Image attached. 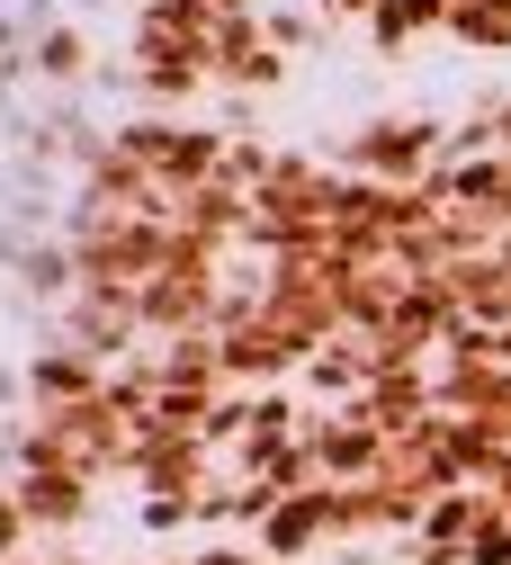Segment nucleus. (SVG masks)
I'll return each mask as SVG.
<instances>
[{
  "label": "nucleus",
  "mask_w": 511,
  "mask_h": 565,
  "mask_svg": "<svg viewBox=\"0 0 511 565\" xmlns=\"http://www.w3.org/2000/svg\"><path fill=\"white\" fill-rule=\"evenodd\" d=\"M449 145H458L449 117L386 108V117H359V126L341 135V171H359V180H430V171L449 162Z\"/></svg>",
  "instance_id": "f257e3e1"
},
{
  "label": "nucleus",
  "mask_w": 511,
  "mask_h": 565,
  "mask_svg": "<svg viewBox=\"0 0 511 565\" xmlns=\"http://www.w3.org/2000/svg\"><path fill=\"white\" fill-rule=\"evenodd\" d=\"M306 449H315V476H323V484H359V476H377L386 431H377L359 404H315V413H306Z\"/></svg>",
  "instance_id": "f03ea898"
},
{
  "label": "nucleus",
  "mask_w": 511,
  "mask_h": 565,
  "mask_svg": "<svg viewBox=\"0 0 511 565\" xmlns=\"http://www.w3.org/2000/svg\"><path fill=\"white\" fill-rule=\"evenodd\" d=\"M215 467H225V458H215L198 431H143L135 458H126V484L143 493V503H171V493H198Z\"/></svg>",
  "instance_id": "7ed1b4c3"
},
{
  "label": "nucleus",
  "mask_w": 511,
  "mask_h": 565,
  "mask_svg": "<svg viewBox=\"0 0 511 565\" xmlns=\"http://www.w3.org/2000/svg\"><path fill=\"white\" fill-rule=\"evenodd\" d=\"M260 556H278V565H297V556H315V547H332V484H306V493H278V503L243 530Z\"/></svg>",
  "instance_id": "20e7f679"
},
{
  "label": "nucleus",
  "mask_w": 511,
  "mask_h": 565,
  "mask_svg": "<svg viewBox=\"0 0 511 565\" xmlns=\"http://www.w3.org/2000/svg\"><path fill=\"white\" fill-rule=\"evenodd\" d=\"M10 484H19V503H28L36 539L82 530V521H91V503H99V476H91V467H10Z\"/></svg>",
  "instance_id": "39448f33"
},
{
  "label": "nucleus",
  "mask_w": 511,
  "mask_h": 565,
  "mask_svg": "<svg viewBox=\"0 0 511 565\" xmlns=\"http://www.w3.org/2000/svg\"><path fill=\"white\" fill-rule=\"evenodd\" d=\"M430 198H449V206H476L485 225L511 234V153H449L440 171H430Z\"/></svg>",
  "instance_id": "423d86ee"
},
{
  "label": "nucleus",
  "mask_w": 511,
  "mask_h": 565,
  "mask_svg": "<svg viewBox=\"0 0 511 565\" xmlns=\"http://www.w3.org/2000/svg\"><path fill=\"white\" fill-rule=\"evenodd\" d=\"M359 413H369L386 440L422 431V422L440 413V369H377L369 386H359Z\"/></svg>",
  "instance_id": "0eeeda50"
},
{
  "label": "nucleus",
  "mask_w": 511,
  "mask_h": 565,
  "mask_svg": "<svg viewBox=\"0 0 511 565\" xmlns=\"http://www.w3.org/2000/svg\"><path fill=\"white\" fill-rule=\"evenodd\" d=\"M108 386V360H91V350H72V341H45L36 360H28V413H54V404H82Z\"/></svg>",
  "instance_id": "6e6552de"
},
{
  "label": "nucleus",
  "mask_w": 511,
  "mask_h": 565,
  "mask_svg": "<svg viewBox=\"0 0 511 565\" xmlns=\"http://www.w3.org/2000/svg\"><path fill=\"white\" fill-rule=\"evenodd\" d=\"M422 36H449V0H377V19H369L377 54H413Z\"/></svg>",
  "instance_id": "1a4fd4ad"
},
{
  "label": "nucleus",
  "mask_w": 511,
  "mask_h": 565,
  "mask_svg": "<svg viewBox=\"0 0 511 565\" xmlns=\"http://www.w3.org/2000/svg\"><path fill=\"white\" fill-rule=\"evenodd\" d=\"M91 73H99V45H91V28H72V19L36 28V82H63V90H82Z\"/></svg>",
  "instance_id": "9d476101"
},
{
  "label": "nucleus",
  "mask_w": 511,
  "mask_h": 565,
  "mask_svg": "<svg viewBox=\"0 0 511 565\" xmlns=\"http://www.w3.org/2000/svg\"><path fill=\"white\" fill-rule=\"evenodd\" d=\"M449 36L467 54H511V0H449Z\"/></svg>",
  "instance_id": "9b49d317"
},
{
  "label": "nucleus",
  "mask_w": 511,
  "mask_h": 565,
  "mask_svg": "<svg viewBox=\"0 0 511 565\" xmlns=\"http://www.w3.org/2000/svg\"><path fill=\"white\" fill-rule=\"evenodd\" d=\"M260 28H269V45H278L287 63H297V54H323V45L341 36V28L315 10V0H306V10H260Z\"/></svg>",
  "instance_id": "f8f14e48"
},
{
  "label": "nucleus",
  "mask_w": 511,
  "mask_h": 565,
  "mask_svg": "<svg viewBox=\"0 0 511 565\" xmlns=\"http://www.w3.org/2000/svg\"><path fill=\"white\" fill-rule=\"evenodd\" d=\"M28 547H36V521H28V503H19V484L0 476V565L28 556Z\"/></svg>",
  "instance_id": "ddd939ff"
},
{
  "label": "nucleus",
  "mask_w": 511,
  "mask_h": 565,
  "mask_svg": "<svg viewBox=\"0 0 511 565\" xmlns=\"http://www.w3.org/2000/svg\"><path fill=\"white\" fill-rule=\"evenodd\" d=\"M189 565H278V556H260L252 539H206V547H198Z\"/></svg>",
  "instance_id": "4468645a"
},
{
  "label": "nucleus",
  "mask_w": 511,
  "mask_h": 565,
  "mask_svg": "<svg viewBox=\"0 0 511 565\" xmlns=\"http://www.w3.org/2000/svg\"><path fill=\"white\" fill-rule=\"evenodd\" d=\"M315 10H323L332 28H369V19H377V0H315Z\"/></svg>",
  "instance_id": "2eb2a0df"
}]
</instances>
